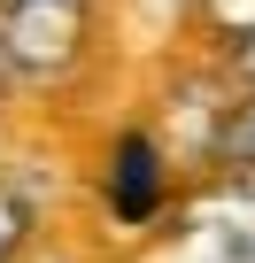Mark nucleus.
Masks as SVG:
<instances>
[{"instance_id": "obj_8", "label": "nucleus", "mask_w": 255, "mask_h": 263, "mask_svg": "<svg viewBox=\"0 0 255 263\" xmlns=\"http://www.w3.org/2000/svg\"><path fill=\"white\" fill-rule=\"evenodd\" d=\"M8 78H16V70H8V54H0V93H8Z\"/></svg>"}, {"instance_id": "obj_4", "label": "nucleus", "mask_w": 255, "mask_h": 263, "mask_svg": "<svg viewBox=\"0 0 255 263\" xmlns=\"http://www.w3.org/2000/svg\"><path fill=\"white\" fill-rule=\"evenodd\" d=\"M209 147H217L224 171H255V85L224 108V124H217V140H209Z\"/></svg>"}, {"instance_id": "obj_3", "label": "nucleus", "mask_w": 255, "mask_h": 263, "mask_svg": "<svg viewBox=\"0 0 255 263\" xmlns=\"http://www.w3.org/2000/svg\"><path fill=\"white\" fill-rule=\"evenodd\" d=\"M201 224L232 263H255V171H232V186L201 209Z\"/></svg>"}, {"instance_id": "obj_5", "label": "nucleus", "mask_w": 255, "mask_h": 263, "mask_svg": "<svg viewBox=\"0 0 255 263\" xmlns=\"http://www.w3.org/2000/svg\"><path fill=\"white\" fill-rule=\"evenodd\" d=\"M24 232H31V209H24V194H8V186H0V263H16Z\"/></svg>"}, {"instance_id": "obj_1", "label": "nucleus", "mask_w": 255, "mask_h": 263, "mask_svg": "<svg viewBox=\"0 0 255 263\" xmlns=\"http://www.w3.org/2000/svg\"><path fill=\"white\" fill-rule=\"evenodd\" d=\"M85 39H93V0H0V54L16 78L77 70Z\"/></svg>"}, {"instance_id": "obj_6", "label": "nucleus", "mask_w": 255, "mask_h": 263, "mask_svg": "<svg viewBox=\"0 0 255 263\" xmlns=\"http://www.w3.org/2000/svg\"><path fill=\"white\" fill-rule=\"evenodd\" d=\"M201 16L217 39H240V31H255V0H201Z\"/></svg>"}, {"instance_id": "obj_2", "label": "nucleus", "mask_w": 255, "mask_h": 263, "mask_svg": "<svg viewBox=\"0 0 255 263\" xmlns=\"http://www.w3.org/2000/svg\"><path fill=\"white\" fill-rule=\"evenodd\" d=\"M163 194H170L163 147L147 140V132H124L116 155H108V217L116 224H155L163 217Z\"/></svg>"}, {"instance_id": "obj_7", "label": "nucleus", "mask_w": 255, "mask_h": 263, "mask_svg": "<svg viewBox=\"0 0 255 263\" xmlns=\"http://www.w3.org/2000/svg\"><path fill=\"white\" fill-rule=\"evenodd\" d=\"M224 62H232V78H240V85H255V31L224 39Z\"/></svg>"}]
</instances>
